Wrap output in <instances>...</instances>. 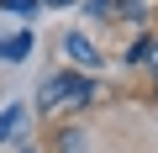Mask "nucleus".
Segmentation results:
<instances>
[{
	"mask_svg": "<svg viewBox=\"0 0 158 153\" xmlns=\"http://www.w3.org/2000/svg\"><path fill=\"white\" fill-rule=\"evenodd\" d=\"M6 11H16V16H32V11H37V0H6Z\"/></svg>",
	"mask_w": 158,
	"mask_h": 153,
	"instance_id": "nucleus-8",
	"label": "nucleus"
},
{
	"mask_svg": "<svg viewBox=\"0 0 158 153\" xmlns=\"http://www.w3.org/2000/svg\"><path fill=\"white\" fill-rule=\"evenodd\" d=\"M0 48H6V58H11V63H21V58L32 53V32H16L11 42H0Z\"/></svg>",
	"mask_w": 158,
	"mask_h": 153,
	"instance_id": "nucleus-3",
	"label": "nucleus"
},
{
	"mask_svg": "<svg viewBox=\"0 0 158 153\" xmlns=\"http://www.w3.org/2000/svg\"><path fill=\"white\" fill-rule=\"evenodd\" d=\"M85 16H100V21H116V6H111V0H85Z\"/></svg>",
	"mask_w": 158,
	"mask_h": 153,
	"instance_id": "nucleus-5",
	"label": "nucleus"
},
{
	"mask_svg": "<svg viewBox=\"0 0 158 153\" xmlns=\"http://www.w3.org/2000/svg\"><path fill=\"white\" fill-rule=\"evenodd\" d=\"M58 153H85V132L63 127V132H58Z\"/></svg>",
	"mask_w": 158,
	"mask_h": 153,
	"instance_id": "nucleus-4",
	"label": "nucleus"
},
{
	"mask_svg": "<svg viewBox=\"0 0 158 153\" xmlns=\"http://www.w3.org/2000/svg\"><path fill=\"white\" fill-rule=\"evenodd\" d=\"M148 48H153V37H142V42H132V48H127V58H132V63H148Z\"/></svg>",
	"mask_w": 158,
	"mask_h": 153,
	"instance_id": "nucleus-7",
	"label": "nucleus"
},
{
	"mask_svg": "<svg viewBox=\"0 0 158 153\" xmlns=\"http://www.w3.org/2000/svg\"><path fill=\"white\" fill-rule=\"evenodd\" d=\"M48 6H69V0H48Z\"/></svg>",
	"mask_w": 158,
	"mask_h": 153,
	"instance_id": "nucleus-10",
	"label": "nucleus"
},
{
	"mask_svg": "<svg viewBox=\"0 0 158 153\" xmlns=\"http://www.w3.org/2000/svg\"><path fill=\"white\" fill-rule=\"evenodd\" d=\"M42 100V111H53V106H90L95 100V90H90V79H79V74H53V79H42V90H37Z\"/></svg>",
	"mask_w": 158,
	"mask_h": 153,
	"instance_id": "nucleus-1",
	"label": "nucleus"
},
{
	"mask_svg": "<svg viewBox=\"0 0 158 153\" xmlns=\"http://www.w3.org/2000/svg\"><path fill=\"white\" fill-rule=\"evenodd\" d=\"M63 53H69L74 63H90V69L100 63V53H95V42H90V37H79V32H69V37H63Z\"/></svg>",
	"mask_w": 158,
	"mask_h": 153,
	"instance_id": "nucleus-2",
	"label": "nucleus"
},
{
	"mask_svg": "<svg viewBox=\"0 0 158 153\" xmlns=\"http://www.w3.org/2000/svg\"><path fill=\"white\" fill-rule=\"evenodd\" d=\"M148 69L158 74V37H153V48H148Z\"/></svg>",
	"mask_w": 158,
	"mask_h": 153,
	"instance_id": "nucleus-9",
	"label": "nucleus"
},
{
	"mask_svg": "<svg viewBox=\"0 0 158 153\" xmlns=\"http://www.w3.org/2000/svg\"><path fill=\"white\" fill-rule=\"evenodd\" d=\"M16 127H21V111H16V106H6V116H0V142H6Z\"/></svg>",
	"mask_w": 158,
	"mask_h": 153,
	"instance_id": "nucleus-6",
	"label": "nucleus"
}]
</instances>
